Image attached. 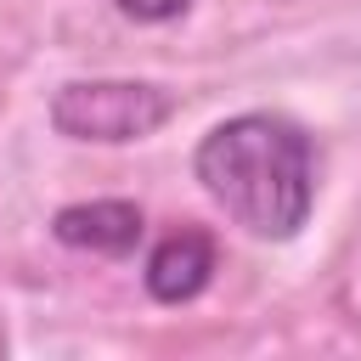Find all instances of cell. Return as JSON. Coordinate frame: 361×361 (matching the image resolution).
I'll return each instance as SVG.
<instances>
[{
	"label": "cell",
	"instance_id": "cell-1",
	"mask_svg": "<svg viewBox=\"0 0 361 361\" xmlns=\"http://www.w3.org/2000/svg\"><path fill=\"white\" fill-rule=\"evenodd\" d=\"M197 186L259 243H288L316 209V141L288 113L220 118L192 152Z\"/></svg>",
	"mask_w": 361,
	"mask_h": 361
},
{
	"label": "cell",
	"instance_id": "cell-5",
	"mask_svg": "<svg viewBox=\"0 0 361 361\" xmlns=\"http://www.w3.org/2000/svg\"><path fill=\"white\" fill-rule=\"evenodd\" d=\"M113 6L135 23H175V17L192 11V0H113Z\"/></svg>",
	"mask_w": 361,
	"mask_h": 361
},
{
	"label": "cell",
	"instance_id": "cell-4",
	"mask_svg": "<svg viewBox=\"0 0 361 361\" xmlns=\"http://www.w3.org/2000/svg\"><path fill=\"white\" fill-rule=\"evenodd\" d=\"M214 265H220L214 237H209L203 226H175V231H164V237L152 243L141 282H147V293H152L158 305H186V299H197V293L209 288Z\"/></svg>",
	"mask_w": 361,
	"mask_h": 361
},
{
	"label": "cell",
	"instance_id": "cell-2",
	"mask_svg": "<svg viewBox=\"0 0 361 361\" xmlns=\"http://www.w3.org/2000/svg\"><path fill=\"white\" fill-rule=\"evenodd\" d=\"M175 90L147 85V79H68L51 96V124L68 141H102V147H124V141H147L175 118Z\"/></svg>",
	"mask_w": 361,
	"mask_h": 361
},
{
	"label": "cell",
	"instance_id": "cell-3",
	"mask_svg": "<svg viewBox=\"0 0 361 361\" xmlns=\"http://www.w3.org/2000/svg\"><path fill=\"white\" fill-rule=\"evenodd\" d=\"M51 237L62 248L79 254H102V259H130L147 237V214L130 197H96V203H68L51 220Z\"/></svg>",
	"mask_w": 361,
	"mask_h": 361
}]
</instances>
